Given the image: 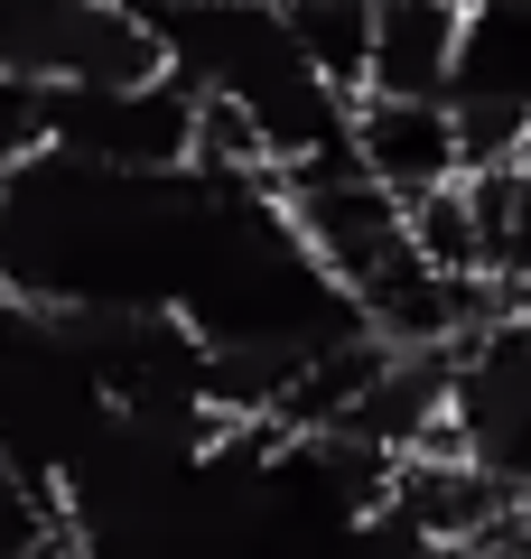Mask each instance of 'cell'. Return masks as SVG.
Returning a JSON list of instances; mask_svg holds the SVG:
<instances>
[{
    "label": "cell",
    "instance_id": "7a4b0ae2",
    "mask_svg": "<svg viewBox=\"0 0 531 559\" xmlns=\"http://www.w3.org/2000/svg\"><path fill=\"white\" fill-rule=\"evenodd\" d=\"M103 419H113V392H103L75 318L0 289V466H20L47 495Z\"/></svg>",
    "mask_w": 531,
    "mask_h": 559
},
{
    "label": "cell",
    "instance_id": "5b68a950",
    "mask_svg": "<svg viewBox=\"0 0 531 559\" xmlns=\"http://www.w3.org/2000/svg\"><path fill=\"white\" fill-rule=\"evenodd\" d=\"M448 121L457 159H522V112H531V0H457V47H448Z\"/></svg>",
    "mask_w": 531,
    "mask_h": 559
},
{
    "label": "cell",
    "instance_id": "8992f818",
    "mask_svg": "<svg viewBox=\"0 0 531 559\" xmlns=\"http://www.w3.org/2000/svg\"><path fill=\"white\" fill-rule=\"evenodd\" d=\"M345 150L374 168L401 205L429 197V187H448L457 168H467L457 159V121H448L438 94H354L345 103Z\"/></svg>",
    "mask_w": 531,
    "mask_h": 559
},
{
    "label": "cell",
    "instance_id": "9c48e42d",
    "mask_svg": "<svg viewBox=\"0 0 531 559\" xmlns=\"http://www.w3.org/2000/svg\"><path fill=\"white\" fill-rule=\"evenodd\" d=\"M20 559H75V550H66V532H47L38 550H20Z\"/></svg>",
    "mask_w": 531,
    "mask_h": 559
},
{
    "label": "cell",
    "instance_id": "ba28073f",
    "mask_svg": "<svg viewBox=\"0 0 531 559\" xmlns=\"http://www.w3.org/2000/svg\"><path fill=\"white\" fill-rule=\"evenodd\" d=\"M38 150V84L28 75H0V168Z\"/></svg>",
    "mask_w": 531,
    "mask_h": 559
},
{
    "label": "cell",
    "instance_id": "52a82bcc",
    "mask_svg": "<svg viewBox=\"0 0 531 559\" xmlns=\"http://www.w3.org/2000/svg\"><path fill=\"white\" fill-rule=\"evenodd\" d=\"M457 0H364V75L354 94H448Z\"/></svg>",
    "mask_w": 531,
    "mask_h": 559
},
{
    "label": "cell",
    "instance_id": "3957f363",
    "mask_svg": "<svg viewBox=\"0 0 531 559\" xmlns=\"http://www.w3.org/2000/svg\"><path fill=\"white\" fill-rule=\"evenodd\" d=\"M38 150L84 168H187L197 159V94L168 66L103 84H38Z\"/></svg>",
    "mask_w": 531,
    "mask_h": 559
},
{
    "label": "cell",
    "instance_id": "6da1fadb",
    "mask_svg": "<svg viewBox=\"0 0 531 559\" xmlns=\"http://www.w3.org/2000/svg\"><path fill=\"white\" fill-rule=\"evenodd\" d=\"M140 20L158 38V66H168L205 112H224L252 159H308L327 140H345V84L317 75V57L298 47L290 10L280 0H140Z\"/></svg>",
    "mask_w": 531,
    "mask_h": 559
},
{
    "label": "cell",
    "instance_id": "277c9868",
    "mask_svg": "<svg viewBox=\"0 0 531 559\" xmlns=\"http://www.w3.org/2000/svg\"><path fill=\"white\" fill-rule=\"evenodd\" d=\"M438 448L522 485V457H531V326H522V308H494V318H475L448 345V364H438Z\"/></svg>",
    "mask_w": 531,
    "mask_h": 559
}]
</instances>
